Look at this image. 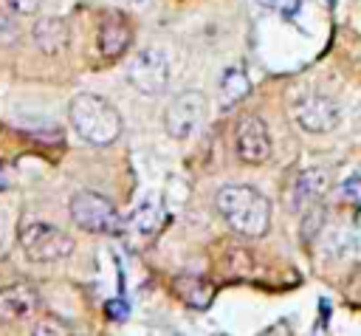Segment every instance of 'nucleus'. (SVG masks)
<instances>
[{
    "mask_svg": "<svg viewBox=\"0 0 361 336\" xmlns=\"http://www.w3.org/2000/svg\"><path fill=\"white\" fill-rule=\"evenodd\" d=\"M226 226L243 237H262L271 226V200L248 184H226L214 195Z\"/></svg>",
    "mask_w": 361,
    "mask_h": 336,
    "instance_id": "obj_1",
    "label": "nucleus"
},
{
    "mask_svg": "<svg viewBox=\"0 0 361 336\" xmlns=\"http://www.w3.org/2000/svg\"><path fill=\"white\" fill-rule=\"evenodd\" d=\"M71 124L87 144H113L121 136V116L113 102L99 93H76L68 107Z\"/></svg>",
    "mask_w": 361,
    "mask_h": 336,
    "instance_id": "obj_2",
    "label": "nucleus"
},
{
    "mask_svg": "<svg viewBox=\"0 0 361 336\" xmlns=\"http://www.w3.org/2000/svg\"><path fill=\"white\" fill-rule=\"evenodd\" d=\"M20 248L31 263H59L71 257L73 237L45 220H28L20 229Z\"/></svg>",
    "mask_w": 361,
    "mask_h": 336,
    "instance_id": "obj_3",
    "label": "nucleus"
},
{
    "mask_svg": "<svg viewBox=\"0 0 361 336\" xmlns=\"http://www.w3.org/2000/svg\"><path fill=\"white\" fill-rule=\"evenodd\" d=\"M68 209H71V220L90 234H118L124 229V220L113 206V200L99 192H90V189L76 192Z\"/></svg>",
    "mask_w": 361,
    "mask_h": 336,
    "instance_id": "obj_4",
    "label": "nucleus"
},
{
    "mask_svg": "<svg viewBox=\"0 0 361 336\" xmlns=\"http://www.w3.org/2000/svg\"><path fill=\"white\" fill-rule=\"evenodd\" d=\"M203 121H206V96L200 90H183L166 104L164 127L175 141H186L189 136H195Z\"/></svg>",
    "mask_w": 361,
    "mask_h": 336,
    "instance_id": "obj_5",
    "label": "nucleus"
},
{
    "mask_svg": "<svg viewBox=\"0 0 361 336\" xmlns=\"http://www.w3.org/2000/svg\"><path fill=\"white\" fill-rule=\"evenodd\" d=\"M127 82L144 96H161L169 85V59L161 48H144L127 68Z\"/></svg>",
    "mask_w": 361,
    "mask_h": 336,
    "instance_id": "obj_6",
    "label": "nucleus"
},
{
    "mask_svg": "<svg viewBox=\"0 0 361 336\" xmlns=\"http://www.w3.org/2000/svg\"><path fill=\"white\" fill-rule=\"evenodd\" d=\"M338 104L324 93H305L293 102V119L307 133H327L338 124Z\"/></svg>",
    "mask_w": 361,
    "mask_h": 336,
    "instance_id": "obj_7",
    "label": "nucleus"
},
{
    "mask_svg": "<svg viewBox=\"0 0 361 336\" xmlns=\"http://www.w3.org/2000/svg\"><path fill=\"white\" fill-rule=\"evenodd\" d=\"M234 150L243 164H265L271 158V136L259 116H243L237 121Z\"/></svg>",
    "mask_w": 361,
    "mask_h": 336,
    "instance_id": "obj_8",
    "label": "nucleus"
},
{
    "mask_svg": "<svg viewBox=\"0 0 361 336\" xmlns=\"http://www.w3.org/2000/svg\"><path fill=\"white\" fill-rule=\"evenodd\" d=\"M37 305H39V294L28 282H11L0 288V322L3 325L28 319L37 311Z\"/></svg>",
    "mask_w": 361,
    "mask_h": 336,
    "instance_id": "obj_9",
    "label": "nucleus"
},
{
    "mask_svg": "<svg viewBox=\"0 0 361 336\" xmlns=\"http://www.w3.org/2000/svg\"><path fill=\"white\" fill-rule=\"evenodd\" d=\"M133 42V28L124 14H104L96 34V48L102 59H118Z\"/></svg>",
    "mask_w": 361,
    "mask_h": 336,
    "instance_id": "obj_10",
    "label": "nucleus"
},
{
    "mask_svg": "<svg viewBox=\"0 0 361 336\" xmlns=\"http://www.w3.org/2000/svg\"><path fill=\"white\" fill-rule=\"evenodd\" d=\"M34 42L42 54H62L71 45V28L62 17H45L34 23Z\"/></svg>",
    "mask_w": 361,
    "mask_h": 336,
    "instance_id": "obj_11",
    "label": "nucleus"
},
{
    "mask_svg": "<svg viewBox=\"0 0 361 336\" xmlns=\"http://www.w3.org/2000/svg\"><path fill=\"white\" fill-rule=\"evenodd\" d=\"M161 220H164L161 203L144 200V203L130 215V220L124 223V229H127V234H130L133 243H147V240H152V237L158 234Z\"/></svg>",
    "mask_w": 361,
    "mask_h": 336,
    "instance_id": "obj_12",
    "label": "nucleus"
},
{
    "mask_svg": "<svg viewBox=\"0 0 361 336\" xmlns=\"http://www.w3.org/2000/svg\"><path fill=\"white\" fill-rule=\"evenodd\" d=\"M327 184H330V175H327V169H322V167H313V169L299 172L296 186H293V206L319 200V198L327 192Z\"/></svg>",
    "mask_w": 361,
    "mask_h": 336,
    "instance_id": "obj_13",
    "label": "nucleus"
},
{
    "mask_svg": "<svg viewBox=\"0 0 361 336\" xmlns=\"http://www.w3.org/2000/svg\"><path fill=\"white\" fill-rule=\"evenodd\" d=\"M248 90H251V82H248L243 68L223 71V76H220V102H223V107L237 104L243 96H248Z\"/></svg>",
    "mask_w": 361,
    "mask_h": 336,
    "instance_id": "obj_14",
    "label": "nucleus"
},
{
    "mask_svg": "<svg viewBox=\"0 0 361 336\" xmlns=\"http://www.w3.org/2000/svg\"><path fill=\"white\" fill-rule=\"evenodd\" d=\"M175 288H178V296H180L186 305H192V308H206V305L212 302V296H214L212 282H206V280H200V277H180V280L175 282Z\"/></svg>",
    "mask_w": 361,
    "mask_h": 336,
    "instance_id": "obj_15",
    "label": "nucleus"
},
{
    "mask_svg": "<svg viewBox=\"0 0 361 336\" xmlns=\"http://www.w3.org/2000/svg\"><path fill=\"white\" fill-rule=\"evenodd\" d=\"M31 336H71V328L59 319V316H54V313H45L37 325H34V330H31Z\"/></svg>",
    "mask_w": 361,
    "mask_h": 336,
    "instance_id": "obj_16",
    "label": "nucleus"
},
{
    "mask_svg": "<svg viewBox=\"0 0 361 336\" xmlns=\"http://www.w3.org/2000/svg\"><path fill=\"white\" fill-rule=\"evenodd\" d=\"M341 195H344V200L361 206V172H353L341 181Z\"/></svg>",
    "mask_w": 361,
    "mask_h": 336,
    "instance_id": "obj_17",
    "label": "nucleus"
},
{
    "mask_svg": "<svg viewBox=\"0 0 361 336\" xmlns=\"http://www.w3.org/2000/svg\"><path fill=\"white\" fill-rule=\"evenodd\" d=\"M259 3L274 8V11H279V14H285V17H296V11L302 6V0H259Z\"/></svg>",
    "mask_w": 361,
    "mask_h": 336,
    "instance_id": "obj_18",
    "label": "nucleus"
},
{
    "mask_svg": "<svg viewBox=\"0 0 361 336\" xmlns=\"http://www.w3.org/2000/svg\"><path fill=\"white\" fill-rule=\"evenodd\" d=\"M347 299H353V302H358L361 305V265L350 274V280H347Z\"/></svg>",
    "mask_w": 361,
    "mask_h": 336,
    "instance_id": "obj_19",
    "label": "nucleus"
},
{
    "mask_svg": "<svg viewBox=\"0 0 361 336\" xmlns=\"http://www.w3.org/2000/svg\"><path fill=\"white\" fill-rule=\"evenodd\" d=\"M17 14H34L37 8H39V3L42 0H6Z\"/></svg>",
    "mask_w": 361,
    "mask_h": 336,
    "instance_id": "obj_20",
    "label": "nucleus"
},
{
    "mask_svg": "<svg viewBox=\"0 0 361 336\" xmlns=\"http://www.w3.org/2000/svg\"><path fill=\"white\" fill-rule=\"evenodd\" d=\"M107 313H110V316H116V319H124L127 308H124L121 302H107Z\"/></svg>",
    "mask_w": 361,
    "mask_h": 336,
    "instance_id": "obj_21",
    "label": "nucleus"
},
{
    "mask_svg": "<svg viewBox=\"0 0 361 336\" xmlns=\"http://www.w3.org/2000/svg\"><path fill=\"white\" fill-rule=\"evenodd\" d=\"M130 3H138V0H130Z\"/></svg>",
    "mask_w": 361,
    "mask_h": 336,
    "instance_id": "obj_22",
    "label": "nucleus"
}]
</instances>
